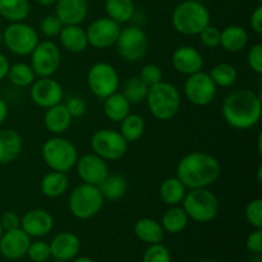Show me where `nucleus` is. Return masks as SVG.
I'll return each mask as SVG.
<instances>
[{"instance_id":"1","label":"nucleus","mask_w":262,"mask_h":262,"mask_svg":"<svg viewBox=\"0 0 262 262\" xmlns=\"http://www.w3.org/2000/svg\"><path fill=\"white\" fill-rule=\"evenodd\" d=\"M222 166L217 159L205 151H193L181 159L177 165V178L187 189L209 188L217 181Z\"/></svg>"},{"instance_id":"2","label":"nucleus","mask_w":262,"mask_h":262,"mask_svg":"<svg viewBox=\"0 0 262 262\" xmlns=\"http://www.w3.org/2000/svg\"><path fill=\"white\" fill-rule=\"evenodd\" d=\"M222 114L225 122L234 129H250L261 119V97L252 90H238L224 99Z\"/></svg>"},{"instance_id":"3","label":"nucleus","mask_w":262,"mask_h":262,"mask_svg":"<svg viewBox=\"0 0 262 262\" xmlns=\"http://www.w3.org/2000/svg\"><path fill=\"white\" fill-rule=\"evenodd\" d=\"M211 14L206 5L199 0H184L177 5L171 14V25L181 35H199L206 26L210 25Z\"/></svg>"},{"instance_id":"4","label":"nucleus","mask_w":262,"mask_h":262,"mask_svg":"<svg viewBox=\"0 0 262 262\" xmlns=\"http://www.w3.org/2000/svg\"><path fill=\"white\" fill-rule=\"evenodd\" d=\"M145 101L152 117L163 122L176 117L182 104L179 90L173 83L165 81L150 87Z\"/></svg>"},{"instance_id":"5","label":"nucleus","mask_w":262,"mask_h":262,"mask_svg":"<svg viewBox=\"0 0 262 262\" xmlns=\"http://www.w3.org/2000/svg\"><path fill=\"white\" fill-rule=\"evenodd\" d=\"M181 205L189 219L196 223L212 222L220 210L219 200L209 188L189 189Z\"/></svg>"},{"instance_id":"6","label":"nucleus","mask_w":262,"mask_h":262,"mask_svg":"<svg viewBox=\"0 0 262 262\" xmlns=\"http://www.w3.org/2000/svg\"><path fill=\"white\" fill-rule=\"evenodd\" d=\"M41 155L46 165L54 171L68 173L76 166L78 151L69 140L63 137L50 138L41 148Z\"/></svg>"},{"instance_id":"7","label":"nucleus","mask_w":262,"mask_h":262,"mask_svg":"<svg viewBox=\"0 0 262 262\" xmlns=\"http://www.w3.org/2000/svg\"><path fill=\"white\" fill-rule=\"evenodd\" d=\"M104 202L105 199L99 187L82 183L72 191L68 206L74 217L87 220L99 214L104 206Z\"/></svg>"},{"instance_id":"8","label":"nucleus","mask_w":262,"mask_h":262,"mask_svg":"<svg viewBox=\"0 0 262 262\" xmlns=\"http://www.w3.org/2000/svg\"><path fill=\"white\" fill-rule=\"evenodd\" d=\"M3 42L9 51L19 56L30 55L40 42L38 33L31 25L23 22L10 23L3 31Z\"/></svg>"},{"instance_id":"9","label":"nucleus","mask_w":262,"mask_h":262,"mask_svg":"<svg viewBox=\"0 0 262 262\" xmlns=\"http://www.w3.org/2000/svg\"><path fill=\"white\" fill-rule=\"evenodd\" d=\"M91 148L94 154L105 161H115L127 154L128 142L123 138L119 130L102 128L92 135Z\"/></svg>"},{"instance_id":"10","label":"nucleus","mask_w":262,"mask_h":262,"mask_svg":"<svg viewBox=\"0 0 262 262\" xmlns=\"http://www.w3.org/2000/svg\"><path fill=\"white\" fill-rule=\"evenodd\" d=\"M117 53L125 61H138L146 55L148 38L145 31L137 26H128L120 30L115 42Z\"/></svg>"},{"instance_id":"11","label":"nucleus","mask_w":262,"mask_h":262,"mask_svg":"<svg viewBox=\"0 0 262 262\" xmlns=\"http://www.w3.org/2000/svg\"><path fill=\"white\" fill-rule=\"evenodd\" d=\"M119 73L109 63H95L87 73V84L92 94L99 99H106L119 89Z\"/></svg>"},{"instance_id":"12","label":"nucleus","mask_w":262,"mask_h":262,"mask_svg":"<svg viewBox=\"0 0 262 262\" xmlns=\"http://www.w3.org/2000/svg\"><path fill=\"white\" fill-rule=\"evenodd\" d=\"M30 55V66L37 78L53 77V74H55L60 67V49L51 40L40 41Z\"/></svg>"},{"instance_id":"13","label":"nucleus","mask_w":262,"mask_h":262,"mask_svg":"<svg viewBox=\"0 0 262 262\" xmlns=\"http://www.w3.org/2000/svg\"><path fill=\"white\" fill-rule=\"evenodd\" d=\"M217 87L209 73L200 71L187 76L184 82V95L191 104L196 106H207L216 97Z\"/></svg>"},{"instance_id":"14","label":"nucleus","mask_w":262,"mask_h":262,"mask_svg":"<svg viewBox=\"0 0 262 262\" xmlns=\"http://www.w3.org/2000/svg\"><path fill=\"white\" fill-rule=\"evenodd\" d=\"M120 25L109 17H101L90 23L86 30L89 45L95 49H109L115 45L120 33Z\"/></svg>"},{"instance_id":"15","label":"nucleus","mask_w":262,"mask_h":262,"mask_svg":"<svg viewBox=\"0 0 262 262\" xmlns=\"http://www.w3.org/2000/svg\"><path fill=\"white\" fill-rule=\"evenodd\" d=\"M30 96L33 104L48 109L54 105L60 104L64 91L61 84L53 77H42V78L35 79L31 84Z\"/></svg>"},{"instance_id":"16","label":"nucleus","mask_w":262,"mask_h":262,"mask_svg":"<svg viewBox=\"0 0 262 262\" xmlns=\"http://www.w3.org/2000/svg\"><path fill=\"white\" fill-rule=\"evenodd\" d=\"M74 168L77 169V174L83 183L97 187L109 174L106 161L94 152L78 158Z\"/></svg>"},{"instance_id":"17","label":"nucleus","mask_w":262,"mask_h":262,"mask_svg":"<svg viewBox=\"0 0 262 262\" xmlns=\"http://www.w3.org/2000/svg\"><path fill=\"white\" fill-rule=\"evenodd\" d=\"M31 237L20 228L7 230L0 237V253L8 260H18L27 255Z\"/></svg>"},{"instance_id":"18","label":"nucleus","mask_w":262,"mask_h":262,"mask_svg":"<svg viewBox=\"0 0 262 262\" xmlns=\"http://www.w3.org/2000/svg\"><path fill=\"white\" fill-rule=\"evenodd\" d=\"M171 64L178 73L191 76L204 68V56L193 46H179L171 55Z\"/></svg>"},{"instance_id":"19","label":"nucleus","mask_w":262,"mask_h":262,"mask_svg":"<svg viewBox=\"0 0 262 262\" xmlns=\"http://www.w3.org/2000/svg\"><path fill=\"white\" fill-rule=\"evenodd\" d=\"M54 219L50 212L42 209H33L20 217V229L30 237H45L53 230Z\"/></svg>"},{"instance_id":"20","label":"nucleus","mask_w":262,"mask_h":262,"mask_svg":"<svg viewBox=\"0 0 262 262\" xmlns=\"http://www.w3.org/2000/svg\"><path fill=\"white\" fill-rule=\"evenodd\" d=\"M49 246L54 258L66 262L76 258L81 251V241L74 233L71 232H61L56 234Z\"/></svg>"},{"instance_id":"21","label":"nucleus","mask_w":262,"mask_h":262,"mask_svg":"<svg viewBox=\"0 0 262 262\" xmlns=\"http://www.w3.org/2000/svg\"><path fill=\"white\" fill-rule=\"evenodd\" d=\"M89 14L87 0H56L55 15L64 26L81 25Z\"/></svg>"},{"instance_id":"22","label":"nucleus","mask_w":262,"mask_h":262,"mask_svg":"<svg viewBox=\"0 0 262 262\" xmlns=\"http://www.w3.org/2000/svg\"><path fill=\"white\" fill-rule=\"evenodd\" d=\"M72 115L69 114L66 104H58L48 107L43 115V124L49 132L59 136L67 132L72 124Z\"/></svg>"},{"instance_id":"23","label":"nucleus","mask_w":262,"mask_h":262,"mask_svg":"<svg viewBox=\"0 0 262 262\" xmlns=\"http://www.w3.org/2000/svg\"><path fill=\"white\" fill-rule=\"evenodd\" d=\"M59 40L67 51L73 54L82 53L89 46L86 30H83L79 25L63 26L59 33Z\"/></svg>"},{"instance_id":"24","label":"nucleus","mask_w":262,"mask_h":262,"mask_svg":"<svg viewBox=\"0 0 262 262\" xmlns=\"http://www.w3.org/2000/svg\"><path fill=\"white\" fill-rule=\"evenodd\" d=\"M22 137L17 130H0V164H10L17 160L22 152Z\"/></svg>"},{"instance_id":"25","label":"nucleus","mask_w":262,"mask_h":262,"mask_svg":"<svg viewBox=\"0 0 262 262\" xmlns=\"http://www.w3.org/2000/svg\"><path fill=\"white\" fill-rule=\"evenodd\" d=\"M248 43V32L242 26L232 25L220 31V45L228 53L242 51Z\"/></svg>"},{"instance_id":"26","label":"nucleus","mask_w":262,"mask_h":262,"mask_svg":"<svg viewBox=\"0 0 262 262\" xmlns=\"http://www.w3.org/2000/svg\"><path fill=\"white\" fill-rule=\"evenodd\" d=\"M133 230H135L136 237L147 245L161 243L164 239V233H165L160 223L151 217L138 219L133 227Z\"/></svg>"},{"instance_id":"27","label":"nucleus","mask_w":262,"mask_h":262,"mask_svg":"<svg viewBox=\"0 0 262 262\" xmlns=\"http://www.w3.org/2000/svg\"><path fill=\"white\" fill-rule=\"evenodd\" d=\"M69 187V179L67 173L51 170L50 173L45 174L41 179L40 188L43 196L49 199H58L66 194Z\"/></svg>"},{"instance_id":"28","label":"nucleus","mask_w":262,"mask_h":262,"mask_svg":"<svg viewBox=\"0 0 262 262\" xmlns=\"http://www.w3.org/2000/svg\"><path fill=\"white\" fill-rule=\"evenodd\" d=\"M130 102L122 95V92H114L104 99V114L109 120L120 123L130 113Z\"/></svg>"},{"instance_id":"29","label":"nucleus","mask_w":262,"mask_h":262,"mask_svg":"<svg viewBox=\"0 0 262 262\" xmlns=\"http://www.w3.org/2000/svg\"><path fill=\"white\" fill-rule=\"evenodd\" d=\"M186 193L187 187L177 177L166 178L161 183L160 189H159L161 201L164 204L169 205V206H178V205H181L183 202Z\"/></svg>"},{"instance_id":"30","label":"nucleus","mask_w":262,"mask_h":262,"mask_svg":"<svg viewBox=\"0 0 262 262\" xmlns=\"http://www.w3.org/2000/svg\"><path fill=\"white\" fill-rule=\"evenodd\" d=\"M31 10L30 0H0V17L10 23L23 22Z\"/></svg>"},{"instance_id":"31","label":"nucleus","mask_w":262,"mask_h":262,"mask_svg":"<svg viewBox=\"0 0 262 262\" xmlns=\"http://www.w3.org/2000/svg\"><path fill=\"white\" fill-rule=\"evenodd\" d=\"M188 215L183 210L182 206H170V209L164 212L161 217V227L164 232L170 233V234H178L186 229L188 224Z\"/></svg>"},{"instance_id":"32","label":"nucleus","mask_w":262,"mask_h":262,"mask_svg":"<svg viewBox=\"0 0 262 262\" xmlns=\"http://www.w3.org/2000/svg\"><path fill=\"white\" fill-rule=\"evenodd\" d=\"M105 12L107 17L117 23L129 22L136 13L133 0H105Z\"/></svg>"},{"instance_id":"33","label":"nucleus","mask_w":262,"mask_h":262,"mask_svg":"<svg viewBox=\"0 0 262 262\" xmlns=\"http://www.w3.org/2000/svg\"><path fill=\"white\" fill-rule=\"evenodd\" d=\"M127 181L120 174H107L106 178L100 183L99 189L105 200L117 201L122 199L127 192Z\"/></svg>"},{"instance_id":"34","label":"nucleus","mask_w":262,"mask_h":262,"mask_svg":"<svg viewBox=\"0 0 262 262\" xmlns=\"http://www.w3.org/2000/svg\"><path fill=\"white\" fill-rule=\"evenodd\" d=\"M145 120L138 114H128L124 119L120 122V135L123 136L128 143L136 142L140 140L145 133Z\"/></svg>"},{"instance_id":"35","label":"nucleus","mask_w":262,"mask_h":262,"mask_svg":"<svg viewBox=\"0 0 262 262\" xmlns=\"http://www.w3.org/2000/svg\"><path fill=\"white\" fill-rule=\"evenodd\" d=\"M209 76L216 84V87H232L238 79V71L229 63H219L211 68Z\"/></svg>"},{"instance_id":"36","label":"nucleus","mask_w":262,"mask_h":262,"mask_svg":"<svg viewBox=\"0 0 262 262\" xmlns=\"http://www.w3.org/2000/svg\"><path fill=\"white\" fill-rule=\"evenodd\" d=\"M7 77L10 81V83H13L17 87L31 86L33 81L37 78L33 69L27 63H15L10 66Z\"/></svg>"},{"instance_id":"37","label":"nucleus","mask_w":262,"mask_h":262,"mask_svg":"<svg viewBox=\"0 0 262 262\" xmlns=\"http://www.w3.org/2000/svg\"><path fill=\"white\" fill-rule=\"evenodd\" d=\"M148 87L141 81L140 77H129L125 79L122 87V95L130 104H140L145 101Z\"/></svg>"},{"instance_id":"38","label":"nucleus","mask_w":262,"mask_h":262,"mask_svg":"<svg viewBox=\"0 0 262 262\" xmlns=\"http://www.w3.org/2000/svg\"><path fill=\"white\" fill-rule=\"evenodd\" d=\"M246 219L248 224L255 229H261L262 228V200L255 199L250 201L246 206L245 210Z\"/></svg>"},{"instance_id":"39","label":"nucleus","mask_w":262,"mask_h":262,"mask_svg":"<svg viewBox=\"0 0 262 262\" xmlns=\"http://www.w3.org/2000/svg\"><path fill=\"white\" fill-rule=\"evenodd\" d=\"M138 77L150 89V87L155 86V84L160 83L163 81V71L156 64H146V66L142 67Z\"/></svg>"},{"instance_id":"40","label":"nucleus","mask_w":262,"mask_h":262,"mask_svg":"<svg viewBox=\"0 0 262 262\" xmlns=\"http://www.w3.org/2000/svg\"><path fill=\"white\" fill-rule=\"evenodd\" d=\"M143 262H171L170 252L161 243L150 245L143 255Z\"/></svg>"},{"instance_id":"41","label":"nucleus","mask_w":262,"mask_h":262,"mask_svg":"<svg viewBox=\"0 0 262 262\" xmlns=\"http://www.w3.org/2000/svg\"><path fill=\"white\" fill-rule=\"evenodd\" d=\"M27 255L31 261L33 262H46L51 257L50 246L43 241H36L31 242L28 247Z\"/></svg>"},{"instance_id":"42","label":"nucleus","mask_w":262,"mask_h":262,"mask_svg":"<svg viewBox=\"0 0 262 262\" xmlns=\"http://www.w3.org/2000/svg\"><path fill=\"white\" fill-rule=\"evenodd\" d=\"M63 23L55 14H48L41 19L40 30L45 37H56L63 28Z\"/></svg>"},{"instance_id":"43","label":"nucleus","mask_w":262,"mask_h":262,"mask_svg":"<svg viewBox=\"0 0 262 262\" xmlns=\"http://www.w3.org/2000/svg\"><path fill=\"white\" fill-rule=\"evenodd\" d=\"M197 36L205 48L215 49L220 45V30L216 26H206Z\"/></svg>"},{"instance_id":"44","label":"nucleus","mask_w":262,"mask_h":262,"mask_svg":"<svg viewBox=\"0 0 262 262\" xmlns=\"http://www.w3.org/2000/svg\"><path fill=\"white\" fill-rule=\"evenodd\" d=\"M247 64L256 74H262V45L255 43L247 53Z\"/></svg>"},{"instance_id":"45","label":"nucleus","mask_w":262,"mask_h":262,"mask_svg":"<svg viewBox=\"0 0 262 262\" xmlns=\"http://www.w3.org/2000/svg\"><path fill=\"white\" fill-rule=\"evenodd\" d=\"M67 109H68L69 114L72 115V118H79L86 113L87 105L82 97L79 96H72L69 97L68 101L66 104Z\"/></svg>"},{"instance_id":"46","label":"nucleus","mask_w":262,"mask_h":262,"mask_svg":"<svg viewBox=\"0 0 262 262\" xmlns=\"http://www.w3.org/2000/svg\"><path fill=\"white\" fill-rule=\"evenodd\" d=\"M246 246L247 250L251 251L256 255H261L262 253V230L255 229L252 233H250L246 241Z\"/></svg>"},{"instance_id":"47","label":"nucleus","mask_w":262,"mask_h":262,"mask_svg":"<svg viewBox=\"0 0 262 262\" xmlns=\"http://www.w3.org/2000/svg\"><path fill=\"white\" fill-rule=\"evenodd\" d=\"M0 222H2V227L3 229H4V232L20 228V217L19 215L14 211L4 212V214L2 215V217H0Z\"/></svg>"},{"instance_id":"48","label":"nucleus","mask_w":262,"mask_h":262,"mask_svg":"<svg viewBox=\"0 0 262 262\" xmlns=\"http://www.w3.org/2000/svg\"><path fill=\"white\" fill-rule=\"evenodd\" d=\"M250 25L256 33H262V5H258L252 12L250 18Z\"/></svg>"},{"instance_id":"49","label":"nucleus","mask_w":262,"mask_h":262,"mask_svg":"<svg viewBox=\"0 0 262 262\" xmlns=\"http://www.w3.org/2000/svg\"><path fill=\"white\" fill-rule=\"evenodd\" d=\"M9 60L7 59V56L4 54L0 53V81H3L4 78H7L8 71H9Z\"/></svg>"},{"instance_id":"50","label":"nucleus","mask_w":262,"mask_h":262,"mask_svg":"<svg viewBox=\"0 0 262 262\" xmlns=\"http://www.w3.org/2000/svg\"><path fill=\"white\" fill-rule=\"evenodd\" d=\"M8 117V105L4 100L0 97V125L5 122Z\"/></svg>"},{"instance_id":"51","label":"nucleus","mask_w":262,"mask_h":262,"mask_svg":"<svg viewBox=\"0 0 262 262\" xmlns=\"http://www.w3.org/2000/svg\"><path fill=\"white\" fill-rule=\"evenodd\" d=\"M36 2L42 7H51V5H55L56 0H36Z\"/></svg>"},{"instance_id":"52","label":"nucleus","mask_w":262,"mask_h":262,"mask_svg":"<svg viewBox=\"0 0 262 262\" xmlns=\"http://www.w3.org/2000/svg\"><path fill=\"white\" fill-rule=\"evenodd\" d=\"M262 135H258V138H257V151H258V154H262Z\"/></svg>"},{"instance_id":"53","label":"nucleus","mask_w":262,"mask_h":262,"mask_svg":"<svg viewBox=\"0 0 262 262\" xmlns=\"http://www.w3.org/2000/svg\"><path fill=\"white\" fill-rule=\"evenodd\" d=\"M73 262H95V261L91 260V258H89V257H78V258H76Z\"/></svg>"},{"instance_id":"54","label":"nucleus","mask_w":262,"mask_h":262,"mask_svg":"<svg viewBox=\"0 0 262 262\" xmlns=\"http://www.w3.org/2000/svg\"><path fill=\"white\" fill-rule=\"evenodd\" d=\"M3 233H4V229H3V227H2V222H0V237H2Z\"/></svg>"},{"instance_id":"55","label":"nucleus","mask_w":262,"mask_h":262,"mask_svg":"<svg viewBox=\"0 0 262 262\" xmlns=\"http://www.w3.org/2000/svg\"><path fill=\"white\" fill-rule=\"evenodd\" d=\"M2 43H3V32L0 31V45H2Z\"/></svg>"},{"instance_id":"56","label":"nucleus","mask_w":262,"mask_h":262,"mask_svg":"<svg viewBox=\"0 0 262 262\" xmlns=\"http://www.w3.org/2000/svg\"><path fill=\"white\" fill-rule=\"evenodd\" d=\"M199 262H217V261H214V260H201Z\"/></svg>"},{"instance_id":"57","label":"nucleus","mask_w":262,"mask_h":262,"mask_svg":"<svg viewBox=\"0 0 262 262\" xmlns=\"http://www.w3.org/2000/svg\"><path fill=\"white\" fill-rule=\"evenodd\" d=\"M51 262H66V261H61V260H56V258H55V260H53V261H51Z\"/></svg>"},{"instance_id":"58","label":"nucleus","mask_w":262,"mask_h":262,"mask_svg":"<svg viewBox=\"0 0 262 262\" xmlns=\"http://www.w3.org/2000/svg\"><path fill=\"white\" fill-rule=\"evenodd\" d=\"M257 2H258V3H262V0H257Z\"/></svg>"}]
</instances>
